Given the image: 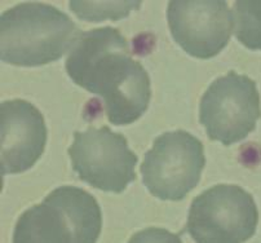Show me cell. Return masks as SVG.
I'll use <instances>...</instances> for the list:
<instances>
[{
    "label": "cell",
    "instance_id": "1",
    "mask_svg": "<svg viewBox=\"0 0 261 243\" xmlns=\"http://www.w3.org/2000/svg\"><path fill=\"white\" fill-rule=\"evenodd\" d=\"M66 71L74 83L102 98L114 126L134 123L149 106L150 78L132 59L129 43L117 29L82 33L69 52Z\"/></svg>",
    "mask_w": 261,
    "mask_h": 243
},
{
    "label": "cell",
    "instance_id": "2",
    "mask_svg": "<svg viewBox=\"0 0 261 243\" xmlns=\"http://www.w3.org/2000/svg\"><path fill=\"white\" fill-rule=\"evenodd\" d=\"M81 35L56 7L21 3L0 16V59L14 66H43L70 52Z\"/></svg>",
    "mask_w": 261,
    "mask_h": 243
},
{
    "label": "cell",
    "instance_id": "3",
    "mask_svg": "<svg viewBox=\"0 0 261 243\" xmlns=\"http://www.w3.org/2000/svg\"><path fill=\"white\" fill-rule=\"evenodd\" d=\"M102 215L92 194L76 186L52 190L16 223L13 243H96Z\"/></svg>",
    "mask_w": 261,
    "mask_h": 243
},
{
    "label": "cell",
    "instance_id": "4",
    "mask_svg": "<svg viewBox=\"0 0 261 243\" xmlns=\"http://www.w3.org/2000/svg\"><path fill=\"white\" fill-rule=\"evenodd\" d=\"M255 199L238 185L219 184L192 202L186 232L195 243H245L256 233Z\"/></svg>",
    "mask_w": 261,
    "mask_h": 243
},
{
    "label": "cell",
    "instance_id": "5",
    "mask_svg": "<svg viewBox=\"0 0 261 243\" xmlns=\"http://www.w3.org/2000/svg\"><path fill=\"white\" fill-rule=\"evenodd\" d=\"M204 165L199 139L177 129L156 137L140 170L151 196L161 201H182L199 184Z\"/></svg>",
    "mask_w": 261,
    "mask_h": 243
},
{
    "label": "cell",
    "instance_id": "6",
    "mask_svg": "<svg viewBox=\"0 0 261 243\" xmlns=\"http://www.w3.org/2000/svg\"><path fill=\"white\" fill-rule=\"evenodd\" d=\"M260 118V93L256 83L236 71L212 82L200 98V124L210 140L225 146L245 140Z\"/></svg>",
    "mask_w": 261,
    "mask_h": 243
},
{
    "label": "cell",
    "instance_id": "7",
    "mask_svg": "<svg viewBox=\"0 0 261 243\" xmlns=\"http://www.w3.org/2000/svg\"><path fill=\"white\" fill-rule=\"evenodd\" d=\"M69 155L79 179L102 192L122 193L137 177V155L129 149L124 134L106 126L74 132Z\"/></svg>",
    "mask_w": 261,
    "mask_h": 243
},
{
    "label": "cell",
    "instance_id": "8",
    "mask_svg": "<svg viewBox=\"0 0 261 243\" xmlns=\"http://www.w3.org/2000/svg\"><path fill=\"white\" fill-rule=\"evenodd\" d=\"M167 21L173 40L195 59L208 60L228 45L234 13L225 0H172Z\"/></svg>",
    "mask_w": 261,
    "mask_h": 243
},
{
    "label": "cell",
    "instance_id": "9",
    "mask_svg": "<svg viewBox=\"0 0 261 243\" xmlns=\"http://www.w3.org/2000/svg\"><path fill=\"white\" fill-rule=\"evenodd\" d=\"M47 144V126L42 113L25 100L0 105V170L2 175L30 170Z\"/></svg>",
    "mask_w": 261,
    "mask_h": 243
},
{
    "label": "cell",
    "instance_id": "10",
    "mask_svg": "<svg viewBox=\"0 0 261 243\" xmlns=\"http://www.w3.org/2000/svg\"><path fill=\"white\" fill-rule=\"evenodd\" d=\"M233 13L239 43L248 49L261 50V0H237Z\"/></svg>",
    "mask_w": 261,
    "mask_h": 243
},
{
    "label": "cell",
    "instance_id": "11",
    "mask_svg": "<svg viewBox=\"0 0 261 243\" xmlns=\"http://www.w3.org/2000/svg\"><path fill=\"white\" fill-rule=\"evenodd\" d=\"M70 11L78 18L89 22H100L103 20L118 21L129 16L132 11L141 7V2H70Z\"/></svg>",
    "mask_w": 261,
    "mask_h": 243
},
{
    "label": "cell",
    "instance_id": "12",
    "mask_svg": "<svg viewBox=\"0 0 261 243\" xmlns=\"http://www.w3.org/2000/svg\"><path fill=\"white\" fill-rule=\"evenodd\" d=\"M127 243H182L180 235L163 228H146L135 233Z\"/></svg>",
    "mask_w": 261,
    "mask_h": 243
}]
</instances>
